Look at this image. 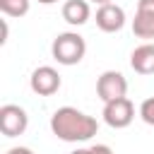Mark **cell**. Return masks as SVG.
<instances>
[{
    "label": "cell",
    "instance_id": "obj_8",
    "mask_svg": "<svg viewBox=\"0 0 154 154\" xmlns=\"http://www.w3.org/2000/svg\"><path fill=\"white\" fill-rule=\"evenodd\" d=\"M130 67L137 75H154V43H142L130 53Z\"/></svg>",
    "mask_w": 154,
    "mask_h": 154
},
{
    "label": "cell",
    "instance_id": "obj_4",
    "mask_svg": "<svg viewBox=\"0 0 154 154\" xmlns=\"http://www.w3.org/2000/svg\"><path fill=\"white\" fill-rule=\"evenodd\" d=\"M96 94H99V99L103 103L116 101V99H123L128 94V79L118 70H106L96 79Z\"/></svg>",
    "mask_w": 154,
    "mask_h": 154
},
{
    "label": "cell",
    "instance_id": "obj_15",
    "mask_svg": "<svg viewBox=\"0 0 154 154\" xmlns=\"http://www.w3.org/2000/svg\"><path fill=\"white\" fill-rule=\"evenodd\" d=\"M7 154H34L29 147H12V149H7Z\"/></svg>",
    "mask_w": 154,
    "mask_h": 154
},
{
    "label": "cell",
    "instance_id": "obj_9",
    "mask_svg": "<svg viewBox=\"0 0 154 154\" xmlns=\"http://www.w3.org/2000/svg\"><path fill=\"white\" fill-rule=\"evenodd\" d=\"M89 17H91V7H89L87 0H67L63 5V19L67 24H72V26L87 24Z\"/></svg>",
    "mask_w": 154,
    "mask_h": 154
},
{
    "label": "cell",
    "instance_id": "obj_11",
    "mask_svg": "<svg viewBox=\"0 0 154 154\" xmlns=\"http://www.w3.org/2000/svg\"><path fill=\"white\" fill-rule=\"evenodd\" d=\"M0 12L5 17H24L29 12V0H0Z\"/></svg>",
    "mask_w": 154,
    "mask_h": 154
},
{
    "label": "cell",
    "instance_id": "obj_12",
    "mask_svg": "<svg viewBox=\"0 0 154 154\" xmlns=\"http://www.w3.org/2000/svg\"><path fill=\"white\" fill-rule=\"evenodd\" d=\"M140 118L147 125H154V96H149V99H144L140 103Z\"/></svg>",
    "mask_w": 154,
    "mask_h": 154
},
{
    "label": "cell",
    "instance_id": "obj_17",
    "mask_svg": "<svg viewBox=\"0 0 154 154\" xmlns=\"http://www.w3.org/2000/svg\"><path fill=\"white\" fill-rule=\"evenodd\" d=\"M91 2H96V5L101 7V5H108V2H113V0H91Z\"/></svg>",
    "mask_w": 154,
    "mask_h": 154
},
{
    "label": "cell",
    "instance_id": "obj_3",
    "mask_svg": "<svg viewBox=\"0 0 154 154\" xmlns=\"http://www.w3.org/2000/svg\"><path fill=\"white\" fill-rule=\"evenodd\" d=\"M101 116H103V123L108 128L123 130V128H128L135 120V106H132V101L128 96H123V99H116V101L103 103V113Z\"/></svg>",
    "mask_w": 154,
    "mask_h": 154
},
{
    "label": "cell",
    "instance_id": "obj_18",
    "mask_svg": "<svg viewBox=\"0 0 154 154\" xmlns=\"http://www.w3.org/2000/svg\"><path fill=\"white\" fill-rule=\"evenodd\" d=\"M41 5H53V2H58V0H38Z\"/></svg>",
    "mask_w": 154,
    "mask_h": 154
},
{
    "label": "cell",
    "instance_id": "obj_2",
    "mask_svg": "<svg viewBox=\"0 0 154 154\" xmlns=\"http://www.w3.org/2000/svg\"><path fill=\"white\" fill-rule=\"evenodd\" d=\"M51 53H53V58L60 63V65H77L82 58H84V53H87V43H84V38L77 34V31H63V34H58L55 38H53V43H51Z\"/></svg>",
    "mask_w": 154,
    "mask_h": 154
},
{
    "label": "cell",
    "instance_id": "obj_6",
    "mask_svg": "<svg viewBox=\"0 0 154 154\" xmlns=\"http://www.w3.org/2000/svg\"><path fill=\"white\" fill-rule=\"evenodd\" d=\"M29 87H31V91L38 94V96H51V94H55V91L60 89V75H58L55 67L41 65V67H36V70L31 72Z\"/></svg>",
    "mask_w": 154,
    "mask_h": 154
},
{
    "label": "cell",
    "instance_id": "obj_14",
    "mask_svg": "<svg viewBox=\"0 0 154 154\" xmlns=\"http://www.w3.org/2000/svg\"><path fill=\"white\" fill-rule=\"evenodd\" d=\"M89 152L91 154H113V149L108 144H94V147H89Z\"/></svg>",
    "mask_w": 154,
    "mask_h": 154
},
{
    "label": "cell",
    "instance_id": "obj_5",
    "mask_svg": "<svg viewBox=\"0 0 154 154\" xmlns=\"http://www.w3.org/2000/svg\"><path fill=\"white\" fill-rule=\"evenodd\" d=\"M26 125H29V116H26V111L22 106H17V103L0 106V132L5 137H19V135H24Z\"/></svg>",
    "mask_w": 154,
    "mask_h": 154
},
{
    "label": "cell",
    "instance_id": "obj_10",
    "mask_svg": "<svg viewBox=\"0 0 154 154\" xmlns=\"http://www.w3.org/2000/svg\"><path fill=\"white\" fill-rule=\"evenodd\" d=\"M132 31L137 38H154V14H147V12H135V19H132Z\"/></svg>",
    "mask_w": 154,
    "mask_h": 154
},
{
    "label": "cell",
    "instance_id": "obj_7",
    "mask_svg": "<svg viewBox=\"0 0 154 154\" xmlns=\"http://www.w3.org/2000/svg\"><path fill=\"white\" fill-rule=\"evenodd\" d=\"M123 24H125V12H123L120 5L108 2V5H101V7L96 10V26H99L101 31L116 34V31L123 29Z\"/></svg>",
    "mask_w": 154,
    "mask_h": 154
},
{
    "label": "cell",
    "instance_id": "obj_1",
    "mask_svg": "<svg viewBox=\"0 0 154 154\" xmlns=\"http://www.w3.org/2000/svg\"><path fill=\"white\" fill-rule=\"evenodd\" d=\"M51 130L63 142H87L99 132V123L75 106H63L51 116Z\"/></svg>",
    "mask_w": 154,
    "mask_h": 154
},
{
    "label": "cell",
    "instance_id": "obj_16",
    "mask_svg": "<svg viewBox=\"0 0 154 154\" xmlns=\"http://www.w3.org/2000/svg\"><path fill=\"white\" fill-rule=\"evenodd\" d=\"M70 154H91L89 149H75V152H70Z\"/></svg>",
    "mask_w": 154,
    "mask_h": 154
},
{
    "label": "cell",
    "instance_id": "obj_13",
    "mask_svg": "<svg viewBox=\"0 0 154 154\" xmlns=\"http://www.w3.org/2000/svg\"><path fill=\"white\" fill-rule=\"evenodd\" d=\"M137 12L154 14V0H140V2H137Z\"/></svg>",
    "mask_w": 154,
    "mask_h": 154
}]
</instances>
